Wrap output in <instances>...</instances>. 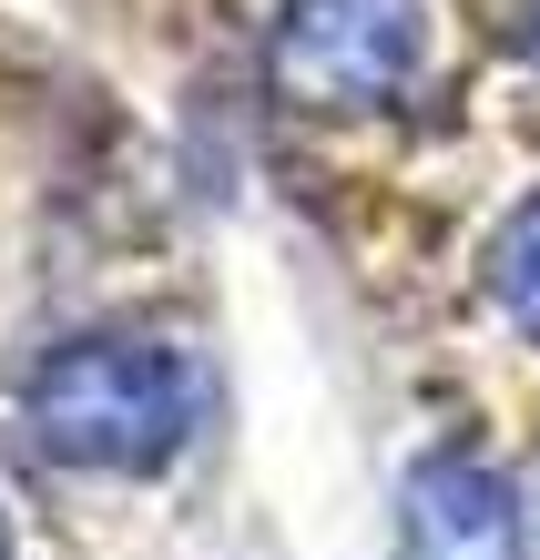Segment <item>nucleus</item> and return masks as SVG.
<instances>
[{"mask_svg":"<svg viewBox=\"0 0 540 560\" xmlns=\"http://www.w3.org/2000/svg\"><path fill=\"white\" fill-rule=\"evenodd\" d=\"M0 560H11V520H0Z\"/></svg>","mask_w":540,"mask_h":560,"instance_id":"6","label":"nucleus"},{"mask_svg":"<svg viewBox=\"0 0 540 560\" xmlns=\"http://www.w3.org/2000/svg\"><path fill=\"white\" fill-rule=\"evenodd\" d=\"M398 560H530L520 489L480 448H428L398 489Z\"/></svg>","mask_w":540,"mask_h":560,"instance_id":"3","label":"nucleus"},{"mask_svg":"<svg viewBox=\"0 0 540 560\" xmlns=\"http://www.w3.org/2000/svg\"><path fill=\"white\" fill-rule=\"evenodd\" d=\"M490 295H499V316L540 347V194L499 224V245H490Z\"/></svg>","mask_w":540,"mask_h":560,"instance_id":"4","label":"nucleus"},{"mask_svg":"<svg viewBox=\"0 0 540 560\" xmlns=\"http://www.w3.org/2000/svg\"><path fill=\"white\" fill-rule=\"evenodd\" d=\"M31 448L92 479H143L194 439V368L153 337H61L21 377Z\"/></svg>","mask_w":540,"mask_h":560,"instance_id":"1","label":"nucleus"},{"mask_svg":"<svg viewBox=\"0 0 540 560\" xmlns=\"http://www.w3.org/2000/svg\"><path fill=\"white\" fill-rule=\"evenodd\" d=\"M428 51L418 0H286L265 31V82L296 113H378L388 92H409Z\"/></svg>","mask_w":540,"mask_h":560,"instance_id":"2","label":"nucleus"},{"mask_svg":"<svg viewBox=\"0 0 540 560\" xmlns=\"http://www.w3.org/2000/svg\"><path fill=\"white\" fill-rule=\"evenodd\" d=\"M520 42H530V51H540V0H530V31H520Z\"/></svg>","mask_w":540,"mask_h":560,"instance_id":"5","label":"nucleus"}]
</instances>
